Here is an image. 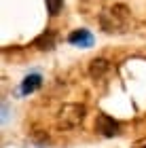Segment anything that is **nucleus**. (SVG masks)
<instances>
[{"mask_svg": "<svg viewBox=\"0 0 146 148\" xmlns=\"http://www.w3.org/2000/svg\"><path fill=\"white\" fill-rule=\"evenodd\" d=\"M127 21H129V13H127V6H123V4H114L99 15V23H102L104 32H108V34L125 32Z\"/></svg>", "mask_w": 146, "mask_h": 148, "instance_id": "obj_1", "label": "nucleus"}, {"mask_svg": "<svg viewBox=\"0 0 146 148\" xmlns=\"http://www.w3.org/2000/svg\"><path fill=\"white\" fill-rule=\"evenodd\" d=\"M85 114H87V108L83 104H66L59 110L57 123H59V127H76L83 123Z\"/></svg>", "mask_w": 146, "mask_h": 148, "instance_id": "obj_2", "label": "nucleus"}, {"mask_svg": "<svg viewBox=\"0 0 146 148\" xmlns=\"http://www.w3.org/2000/svg\"><path fill=\"white\" fill-rule=\"evenodd\" d=\"M95 131L104 138H114V136L121 133V123L102 112V114H97V119H95Z\"/></svg>", "mask_w": 146, "mask_h": 148, "instance_id": "obj_3", "label": "nucleus"}, {"mask_svg": "<svg viewBox=\"0 0 146 148\" xmlns=\"http://www.w3.org/2000/svg\"><path fill=\"white\" fill-rule=\"evenodd\" d=\"M68 42L74 45V47H81V49H89V47H93L95 38H93V34H91L89 30L78 28V30H74V32L68 34Z\"/></svg>", "mask_w": 146, "mask_h": 148, "instance_id": "obj_4", "label": "nucleus"}, {"mask_svg": "<svg viewBox=\"0 0 146 148\" xmlns=\"http://www.w3.org/2000/svg\"><path fill=\"white\" fill-rule=\"evenodd\" d=\"M40 85H42V76L38 72H32V74H25V76H23L19 89H21L23 95H30V93H34V91L40 89Z\"/></svg>", "mask_w": 146, "mask_h": 148, "instance_id": "obj_5", "label": "nucleus"}, {"mask_svg": "<svg viewBox=\"0 0 146 148\" xmlns=\"http://www.w3.org/2000/svg\"><path fill=\"white\" fill-rule=\"evenodd\" d=\"M55 42H57V34H55L53 30H45L42 34L34 40V45H36L40 51H51V49H55Z\"/></svg>", "mask_w": 146, "mask_h": 148, "instance_id": "obj_6", "label": "nucleus"}, {"mask_svg": "<svg viewBox=\"0 0 146 148\" xmlns=\"http://www.w3.org/2000/svg\"><path fill=\"white\" fill-rule=\"evenodd\" d=\"M108 70H110V64H108V59H104V57H97L89 64V74L93 78H102Z\"/></svg>", "mask_w": 146, "mask_h": 148, "instance_id": "obj_7", "label": "nucleus"}, {"mask_svg": "<svg viewBox=\"0 0 146 148\" xmlns=\"http://www.w3.org/2000/svg\"><path fill=\"white\" fill-rule=\"evenodd\" d=\"M45 4H47V11H49V15L51 17H55L59 11H62V6H64V0H45Z\"/></svg>", "mask_w": 146, "mask_h": 148, "instance_id": "obj_8", "label": "nucleus"}, {"mask_svg": "<svg viewBox=\"0 0 146 148\" xmlns=\"http://www.w3.org/2000/svg\"><path fill=\"white\" fill-rule=\"evenodd\" d=\"M134 148H146V140H140V142H136Z\"/></svg>", "mask_w": 146, "mask_h": 148, "instance_id": "obj_9", "label": "nucleus"}]
</instances>
